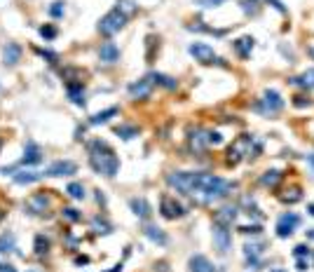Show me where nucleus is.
<instances>
[{
  "label": "nucleus",
  "mask_w": 314,
  "mask_h": 272,
  "mask_svg": "<svg viewBox=\"0 0 314 272\" xmlns=\"http://www.w3.org/2000/svg\"><path fill=\"white\" fill-rule=\"evenodd\" d=\"M234 188H237L234 181H228V178L216 176V174H207V171H197L195 188L190 192V197L197 204H202V207H209V204L225 200Z\"/></svg>",
  "instance_id": "obj_1"
},
{
  "label": "nucleus",
  "mask_w": 314,
  "mask_h": 272,
  "mask_svg": "<svg viewBox=\"0 0 314 272\" xmlns=\"http://www.w3.org/2000/svg\"><path fill=\"white\" fill-rule=\"evenodd\" d=\"M87 155H89V167L99 176L115 178L120 171V157L113 150V146L101 139H92L87 143Z\"/></svg>",
  "instance_id": "obj_2"
},
{
  "label": "nucleus",
  "mask_w": 314,
  "mask_h": 272,
  "mask_svg": "<svg viewBox=\"0 0 314 272\" xmlns=\"http://www.w3.org/2000/svg\"><path fill=\"white\" fill-rule=\"evenodd\" d=\"M286 106V101H284V96L279 94V89H274V87H268L260 99H256L253 104H251V110H256L258 115H263V118H277L281 110Z\"/></svg>",
  "instance_id": "obj_3"
},
{
  "label": "nucleus",
  "mask_w": 314,
  "mask_h": 272,
  "mask_svg": "<svg viewBox=\"0 0 314 272\" xmlns=\"http://www.w3.org/2000/svg\"><path fill=\"white\" fill-rule=\"evenodd\" d=\"M253 143H256V136H253V134H242V136H237V139L230 143L228 153H225V165L237 167L242 160H251Z\"/></svg>",
  "instance_id": "obj_4"
},
{
  "label": "nucleus",
  "mask_w": 314,
  "mask_h": 272,
  "mask_svg": "<svg viewBox=\"0 0 314 272\" xmlns=\"http://www.w3.org/2000/svg\"><path fill=\"white\" fill-rule=\"evenodd\" d=\"M188 52H190V57H195V61H199L202 66H223V68L228 66V61L223 59V57H218V54L213 52V47L207 45V42H190Z\"/></svg>",
  "instance_id": "obj_5"
},
{
  "label": "nucleus",
  "mask_w": 314,
  "mask_h": 272,
  "mask_svg": "<svg viewBox=\"0 0 314 272\" xmlns=\"http://www.w3.org/2000/svg\"><path fill=\"white\" fill-rule=\"evenodd\" d=\"M195 178H197V171H171V174L164 176V181H167V186L171 190H176L178 195L190 197V192L195 188Z\"/></svg>",
  "instance_id": "obj_6"
},
{
  "label": "nucleus",
  "mask_w": 314,
  "mask_h": 272,
  "mask_svg": "<svg viewBox=\"0 0 314 272\" xmlns=\"http://www.w3.org/2000/svg\"><path fill=\"white\" fill-rule=\"evenodd\" d=\"M52 195L47 192V190H40V192H33L28 200L23 202V209L28 216H40V218H45L49 216V209H52Z\"/></svg>",
  "instance_id": "obj_7"
},
{
  "label": "nucleus",
  "mask_w": 314,
  "mask_h": 272,
  "mask_svg": "<svg viewBox=\"0 0 314 272\" xmlns=\"http://www.w3.org/2000/svg\"><path fill=\"white\" fill-rule=\"evenodd\" d=\"M127 14H122L120 10H110L108 14H104L101 17V21H99V33L104 38H113L115 33H120L122 28H125V24H127Z\"/></svg>",
  "instance_id": "obj_8"
},
{
  "label": "nucleus",
  "mask_w": 314,
  "mask_h": 272,
  "mask_svg": "<svg viewBox=\"0 0 314 272\" xmlns=\"http://www.w3.org/2000/svg\"><path fill=\"white\" fill-rule=\"evenodd\" d=\"M188 213V209L181 204V200H176V195H169L164 192L160 197V216L167 218V221H178Z\"/></svg>",
  "instance_id": "obj_9"
},
{
  "label": "nucleus",
  "mask_w": 314,
  "mask_h": 272,
  "mask_svg": "<svg viewBox=\"0 0 314 272\" xmlns=\"http://www.w3.org/2000/svg\"><path fill=\"white\" fill-rule=\"evenodd\" d=\"M300 223H303V218H300L295 211H284L279 218H277L274 232H277L279 239H289V237H293V232L300 228Z\"/></svg>",
  "instance_id": "obj_10"
},
{
  "label": "nucleus",
  "mask_w": 314,
  "mask_h": 272,
  "mask_svg": "<svg viewBox=\"0 0 314 272\" xmlns=\"http://www.w3.org/2000/svg\"><path fill=\"white\" fill-rule=\"evenodd\" d=\"M211 237H213V247L221 256H225L232 249V230H230V225L213 223L211 225Z\"/></svg>",
  "instance_id": "obj_11"
},
{
  "label": "nucleus",
  "mask_w": 314,
  "mask_h": 272,
  "mask_svg": "<svg viewBox=\"0 0 314 272\" xmlns=\"http://www.w3.org/2000/svg\"><path fill=\"white\" fill-rule=\"evenodd\" d=\"M152 87H155V83H152V73H148V75H143L141 80H134V83L129 84L127 92L134 101H146V99H150Z\"/></svg>",
  "instance_id": "obj_12"
},
{
  "label": "nucleus",
  "mask_w": 314,
  "mask_h": 272,
  "mask_svg": "<svg viewBox=\"0 0 314 272\" xmlns=\"http://www.w3.org/2000/svg\"><path fill=\"white\" fill-rule=\"evenodd\" d=\"M42 174H45L47 178L75 176V174H78V162H73V160H57V162H52V165L47 167Z\"/></svg>",
  "instance_id": "obj_13"
},
{
  "label": "nucleus",
  "mask_w": 314,
  "mask_h": 272,
  "mask_svg": "<svg viewBox=\"0 0 314 272\" xmlns=\"http://www.w3.org/2000/svg\"><path fill=\"white\" fill-rule=\"evenodd\" d=\"M42 162H45L42 148H40L33 139H28L26 146H23V157L19 160V167H35V165H42Z\"/></svg>",
  "instance_id": "obj_14"
},
{
  "label": "nucleus",
  "mask_w": 314,
  "mask_h": 272,
  "mask_svg": "<svg viewBox=\"0 0 314 272\" xmlns=\"http://www.w3.org/2000/svg\"><path fill=\"white\" fill-rule=\"evenodd\" d=\"M239 218V207L237 204H223L218 211L213 213V223H223V225H230L232 228Z\"/></svg>",
  "instance_id": "obj_15"
},
{
  "label": "nucleus",
  "mask_w": 314,
  "mask_h": 272,
  "mask_svg": "<svg viewBox=\"0 0 314 272\" xmlns=\"http://www.w3.org/2000/svg\"><path fill=\"white\" fill-rule=\"evenodd\" d=\"M188 148H190L192 153H204V150L209 148V143H207V129L195 127V129L188 131Z\"/></svg>",
  "instance_id": "obj_16"
},
{
  "label": "nucleus",
  "mask_w": 314,
  "mask_h": 272,
  "mask_svg": "<svg viewBox=\"0 0 314 272\" xmlns=\"http://www.w3.org/2000/svg\"><path fill=\"white\" fill-rule=\"evenodd\" d=\"M66 96L70 99V104L78 108L87 106V89H84V83H68L66 84Z\"/></svg>",
  "instance_id": "obj_17"
},
{
  "label": "nucleus",
  "mask_w": 314,
  "mask_h": 272,
  "mask_svg": "<svg viewBox=\"0 0 314 272\" xmlns=\"http://www.w3.org/2000/svg\"><path fill=\"white\" fill-rule=\"evenodd\" d=\"M23 57V47L19 42H7L5 47H2V63L7 66V68H14Z\"/></svg>",
  "instance_id": "obj_18"
},
{
  "label": "nucleus",
  "mask_w": 314,
  "mask_h": 272,
  "mask_svg": "<svg viewBox=\"0 0 314 272\" xmlns=\"http://www.w3.org/2000/svg\"><path fill=\"white\" fill-rule=\"evenodd\" d=\"M99 61L105 63V66L117 63V61H120V47H117L115 42H110V40L101 42V47H99Z\"/></svg>",
  "instance_id": "obj_19"
},
{
  "label": "nucleus",
  "mask_w": 314,
  "mask_h": 272,
  "mask_svg": "<svg viewBox=\"0 0 314 272\" xmlns=\"http://www.w3.org/2000/svg\"><path fill=\"white\" fill-rule=\"evenodd\" d=\"M253 47H256V38L253 36H242V38H237V40H232V49L237 52V57L242 61H246L251 57Z\"/></svg>",
  "instance_id": "obj_20"
},
{
  "label": "nucleus",
  "mask_w": 314,
  "mask_h": 272,
  "mask_svg": "<svg viewBox=\"0 0 314 272\" xmlns=\"http://www.w3.org/2000/svg\"><path fill=\"white\" fill-rule=\"evenodd\" d=\"M188 272H216V265L204 253H192L188 258Z\"/></svg>",
  "instance_id": "obj_21"
},
{
  "label": "nucleus",
  "mask_w": 314,
  "mask_h": 272,
  "mask_svg": "<svg viewBox=\"0 0 314 272\" xmlns=\"http://www.w3.org/2000/svg\"><path fill=\"white\" fill-rule=\"evenodd\" d=\"M129 209H131L134 216H139L141 221H148L152 216V207L146 197H131V200H129Z\"/></svg>",
  "instance_id": "obj_22"
},
{
  "label": "nucleus",
  "mask_w": 314,
  "mask_h": 272,
  "mask_svg": "<svg viewBox=\"0 0 314 272\" xmlns=\"http://www.w3.org/2000/svg\"><path fill=\"white\" fill-rule=\"evenodd\" d=\"M143 235L148 237L152 244H157V247H167L169 244V235L164 232L162 228H157V225H152V223L143 225Z\"/></svg>",
  "instance_id": "obj_23"
},
{
  "label": "nucleus",
  "mask_w": 314,
  "mask_h": 272,
  "mask_svg": "<svg viewBox=\"0 0 314 272\" xmlns=\"http://www.w3.org/2000/svg\"><path fill=\"white\" fill-rule=\"evenodd\" d=\"M45 174L42 171H26V169H19L17 174H12V181L17 183V186H31V183H38V181H42Z\"/></svg>",
  "instance_id": "obj_24"
},
{
  "label": "nucleus",
  "mask_w": 314,
  "mask_h": 272,
  "mask_svg": "<svg viewBox=\"0 0 314 272\" xmlns=\"http://www.w3.org/2000/svg\"><path fill=\"white\" fill-rule=\"evenodd\" d=\"M281 181H284V171L281 169H265L260 174V186L263 188H277Z\"/></svg>",
  "instance_id": "obj_25"
},
{
  "label": "nucleus",
  "mask_w": 314,
  "mask_h": 272,
  "mask_svg": "<svg viewBox=\"0 0 314 272\" xmlns=\"http://www.w3.org/2000/svg\"><path fill=\"white\" fill-rule=\"evenodd\" d=\"M115 115H120V108H117V106H110V108H105V110H99V113H94L92 118L87 120V125H92V127H96V125H105V122H110V120L115 118Z\"/></svg>",
  "instance_id": "obj_26"
},
{
  "label": "nucleus",
  "mask_w": 314,
  "mask_h": 272,
  "mask_svg": "<svg viewBox=\"0 0 314 272\" xmlns=\"http://www.w3.org/2000/svg\"><path fill=\"white\" fill-rule=\"evenodd\" d=\"M289 84L291 87H300V89H314V68H307L303 75H295V78H289Z\"/></svg>",
  "instance_id": "obj_27"
},
{
  "label": "nucleus",
  "mask_w": 314,
  "mask_h": 272,
  "mask_svg": "<svg viewBox=\"0 0 314 272\" xmlns=\"http://www.w3.org/2000/svg\"><path fill=\"white\" fill-rule=\"evenodd\" d=\"M113 131H115V136H120L122 141H131V139H136L141 134V127L139 125H127V122H122V125H117Z\"/></svg>",
  "instance_id": "obj_28"
},
{
  "label": "nucleus",
  "mask_w": 314,
  "mask_h": 272,
  "mask_svg": "<svg viewBox=\"0 0 314 272\" xmlns=\"http://www.w3.org/2000/svg\"><path fill=\"white\" fill-rule=\"evenodd\" d=\"M92 230H94V235H110L113 232V223L105 218V216H94L92 218Z\"/></svg>",
  "instance_id": "obj_29"
},
{
  "label": "nucleus",
  "mask_w": 314,
  "mask_h": 272,
  "mask_svg": "<svg viewBox=\"0 0 314 272\" xmlns=\"http://www.w3.org/2000/svg\"><path fill=\"white\" fill-rule=\"evenodd\" d=\"M49 249H52V242H49V237L47 235H35L33 239V251H35V256H40V258H45L47 253H49Z\"/></svg>",
  "instance_id": "obj_30"
},
{
  "label": "nucleus",
  "mask_w": 314,
  "mask_h": 272,
  "mask_svg": "<svg viewBox=\"0 0 314 272\" xmlns=\"http://www.w3.org/2000/svg\"><path fill=\"white\" fill-rule=\"evenodd\" d=\"M186 28H188V31H192V33H209V36H216V38H221V36H225V33H228L225 28H211V26L202 24V21H195V24H188Z\"/></svg>",
  "instance_id": "obj_31"
},
{
  "label": "nucleus",
  "mask_w": 314,
  "mask_h": 272,
  "mask_svg": "<svg viewBox=\"0 0 314 272\" xmlns=\"http://www.w3.org/2000/svg\"><path fill=\"white\" fill-rule=\"evenodd\" d=\"M61 78H63V84H68V83H84V71L75 68V66H66V68H61Z\"/></svg>",
  "instance_id": "obj_32"
},
{
  "label": "nucleus",
  "mask_w": 314,
  "mask_h": 272,
  "mask_svg": "<svg viewBox=\"0 0 314 272\" xmlns=\"http://www.w3.org/2000/svg\"><path fill=\"white\" fill-rule=\"evenodd\" d=\"M152 83L160 84V87H164V89H169V92L178 87V80H176V78L167 75V73H157V71H152Z\"/></svg>",
  "instance_id": "obj_33"
},
{
  "label": "nucleus",
  "mask_w": 314,
  "mask_h": 272,
  "mask_svg": "<svg viewBox=\"0 0 314 272\" xmlns=\"http://www.w3.org/2000/svg\"><path fill=\"white\" fill-rule=\"evenodd\" d=\"M279 200L284 202V204H295V202L303 200V188H300V186H293V188H289L284 195H279Z\"/></svg>",
  "instance_id": "obj_34"
},
{
  "label": "nucleus",
  "mask_w": 314,
  "mask_h": 272,
  "mask_svg": "<svg viewBox=\"0 0 314 272\" xmlns=\"http://www.w3.org/2000/svg\"><path fill=\"white\" fill-rule=\"evenodd\" d=\"M17 251V239L12 232H2L0 235V253H12Z\"/></svg>",
  "instance_id": "obj_35"
},
{
  "label": "nucleus",
  "mask_w": 314,
  "mask_h": 272,
  "mask_svg": "<svg viewBox=\"0 0 314 272\" xmlns=\"http://www.w3.org/2000/svg\"><path fill=\"white\" fill-rule=\"evenodd\" d=\"M66 192H68L70 200H84V186H82L80 181H70L68 186H66Z\"/></svg>",
  "instance_id": "obj_36"
},
{
  "label": "nucleus",
  "mask_w": 314,
  "mask_h": 272,
  "mask_svg": "<svg viewBox=\"0 0 314 272\" xmlns=\"http://www.w3.org/2000/svg\"><path fill=\"white\" fill-rule=\"evenodd\" d=\"M61 218L66 221V223H80L82 221V211H78L75 207H61Z\"/></svg>",
  "instance_id": "obj_37"
},
{
  "label": "nucleus",
  "mask_w": 314,
  "mask_h": 272,
  "mask_svg": "<svg viewBox=\"0 0 314 272\" xmlns=\"http://www.w3.org/2000/svg\"><path fill=\"white\" fill-rule=\"evenodd\" d=\"M263 251H265L263 244H258V242H246L244 244V258H260Z\"/></svg>",
  "instance_id": "obj_38"
},
{
  "label": "nucleus",
  "mask_w": 314,
  "mask_h": 272,
  "mask_svg": "<svg viewBox=\"0 0 314 272\" xmlns=\"http://www.w3.org/2000/svg\"><path fill=\"white\" fill-rule=\"evenodd\" d=\"M47 14H49L52 19H61V17L66 14V2H63V0H54V2L47 7Z\"/></svg>",
  "instance_id": "obj_39"
},
{
  "label": "nucleus",
  "mask_w": 314,
  "mask_h": 272,
  "mask_svg": "<svg viewBox=\"0 0 314 272\" xmlns=\"http://www.w3.org/2000/svg\"><path fill=\"white\" fill-rule=\"evenodd\" d=\"M38 31H40V36H42L45 42H52V40H57V36H59V28L52 24H42Z\"/></svg>",
  "instance_id": "obj_40"
},
{
  "label": "nucleus",
  "mask_w": 314,
  "mask_h": 272,
  "mask_svg": "<svg viewBox=\"0 0 314 272\" xmlns=\"http://www.w3.org/2000/svg\"><path fill=\"white\" fill-rule=\"evenodd\" d=\"M117 10L122 14H127V17H131V14L139 10V5H136L134 0H117Z\"/></svg>",
  "instance_id": "obj_41"
},
{
  "label": "nucleus",
  "mask_w": 314,
  "mask_h": 272,
  "mask_svg": "<svg viewBox=\"0 0 314 272\" xmlns=\"http://www.w3.org/2000/svg\"><path fill=\"white\" fill-rule=\"evenodd\" d=\"M291 104L295 108H312L314 106V99H310V96H305V94H295L291 99Z\"/></svg>",
  "instance_id": "obj_42"
},
{
  "label": "nucleus",
  "mask_w": 314,
  "mask_h": 272,
  "mask_svg": "<svg viewBox=\"0 0 314 272\" xmlns=\"http://www.w3.org/2000/svg\"><path fill=\"white\" fill-rule=\"evenodd\" d=\"M237 230H239V232H242V235H260V232H263V225H260V223H251V225H239V228H237Z\"/></svg>",
  "instance_id": "obj_43"
},
{
  "label": "nucleus",
  "mask_w": 314,
  "mask_h": 272,
  "mask_svg": "<svg viewBox=\"0 0 314 272\" xmlns=\"http://www.w3.org/2000/svg\"><path fill=\"white\" fill-rule=\"evenodd\" d=\"M35 52H38V54H40L47 63H52V66H57V63H59V54H57V52H52V49H35Z\"/></svg>",
  "instance_id": "obj_44"
},
{
  "label": "nucleus",
  "mask_w": 314,
  "mask_h": 272,
  "mask_svg": "<svg viewBox=\"0 0 314 272\" xmlns=\"http://www.w3.org/2000/svg\"><path fill=\"white\" fill-rule=\"evenodd\" d=\"M293 256L295 258H310L312 256V249L307 247V244H295L293 247Z\"/></svg>",
  "instance_id": "obj_45"
},
{
  "label": "nucleus",
  "mask_w": 314,
  "mask_h": 272,
  "mask_svg": "<svg viewBox=\"0 0 314 272\" xmlns=\"http://www.w3.org/2000/svg\"><path fill=\"white\" fill-rule=\"evenodd\" d=\"M146 45H148V52H146V59L152 61V59H155V45H160V40H157L155 36H148V38H146Z\"/></svg>",
  "instance_id": "obj_46"
},
{
  "label": "nucleus",
  "mask_w": 314,
  "mask_h": 272,
  "mask_svg": "<svg viewBox=\"0 0 314 272\" xmlns=\"http://www.w3.org/2000/svg\"><path fill=\"white\" fill-rule=\"evenodd\" d=\"M207 143H209V146H221V143H223V134H221V131L207 129Z\"/></svg>",
  "instance_id": "obj_47"
},
{
  "label": "nucleus",
  "mask_w": 314,
  "mask_h": 272,
  "mask_svg": "<svg viewBox=\"0 0 314 272\" xmlns=\"http://www.w3.org/2000/svg\"><path fill=\"white\" fill-rule=\"evenodd\" d=\"M225 0H195L197 7H221Z\"/></svg>",
  "instance_id": "obj_48"
},
{
  "label": "nucleus",
  "mask_w": 314,
  "mask_h": 272,
  "mask_svg": "<svg viewBox=\"0 0 314 272\" xmlns=\"http://www.w3.org/2000/svg\"><path fill=\"white\" fill-rule=\"evenodd\" d=\"M265 2H268L270 7H274V10H277V12L286 14V5H284V2H281V0H265Z\"/></svg>",
  "instance_id": "obj_49"
},
{
  "label": "nucleus",
  "mask_w": 314,
  "mask_h": 272,
  "mask_svg": "<svg viewBox=\"0 0 314 272\" xmlns=\"http://www.w3.org/2000/svg\"><path fill=\"white\" fill-rule=\"evenodd\" d=\"M295 270H298V272H307V270H310V263H307V258H295Z\"/></svg>",
  "instance_id": "obj_50"
},
{
  "label": "nucleus",
  "mask_w": 314,
  "mask_h": 272,
  "mask_svg": "<svg viewBox=\"0 0 314 272\" xmlns=\"http://www.w3.org/2000/svg\"><path fill=\"white\" fill-rule=\"evenodd\" d=\"M0 272H19L12 263H0Z\"/></svg>",
  "instance_id": "obj_51"
},
{
  "label": "nucleus",
  "mask_w": 314,
  "mask_h": 272,
  "mask_svg": "<svg viewBox=\"0 0 314 272\" xmlns=\"http://www.w3.org/2000/svg\"><path fill=\"white\" fill-rule=\"evenodd\" d=\"M75 265H89V256H75Z\"/></svg>",
  "instance_id": "obj_52"
},
{
  "label": "nucleus",
  "mask_w": 314,
  "mask_h": 272,
  "mask_svg": "<svg viewBox=\"0 0 314 272\" xmlns=\"http://www.w3.org/2000/svg\"><path fill=\"white\" fill-rule=\"evenodd\" d=\"M94 192H96V202H99L101 207H105V195L104 192H101V190H94Z\"/></svg>",
  "instance_id": "obj_53"
},
{
  "label": "nucleus",
  "mask_w": 314,
  "mask_h": 272,
  "mask_svg": "<svg viewBox=\"0 0 314 272\" xmlns=\"http://www.w3.org/2000/svg\"><path fill=\"white\" fill-rule=\"evenodd\" d=\"M84 127H78V129H75V141H82V139H84Z\"/></svg>",
  "instance_id": "obj_54"
},
{
  "label": "nucleus",
  "mask_w": 314,
  "mask_h": 272,
  "mask_svg": "<svg viewBox=\"0 0 314 272\" xmlns=\"http://www.w3.org/2000/svg\"><path fill=\"white\" fill-rule=\"evenodd\" d=\"M122 270H125V263L120 260V263H115V265H113L110 270H105V272H122Z\"/></svg>",
  "instance_id": "obj_55"
},
{
  "label": "nucleus",
  "mask_w": 314,
  "mask_h": 272,
  "mask_svg": "<svg viewBox=\"0 0 314 272\" xmlns=\"http://www.w3.org/2000/svg\"><path fill=\"white\" fill-rule=\"evenodd\" d=\"M307 165H310V169H312V176H314V153L307 155Z\"/></svg>",
  "instance_id": "obj_56"
},
{
  "label": "nucleus",
  "mask_w": 314,
  "mask_h": 272,
  "mask_svg": "<svg viewBox=\"0 0 314 272\" xmlns=\"http://www.w3.org/2000/svg\"><path fill=\"white\" fill-rule=\"evenodd\" d=\"M305 237H307V242H310V239H314V228H310V230L305 232Z\"/></svg>",
  "instance_id": "obj_57"
},
{
  "label": "nucleus",
  "mask_w": 314,
  "mask_h": 272,
  "mask_svg": "<svg viewBox=\"0 0 314 272\" xmlns=\"http://www.w3.org/2000/svg\"><path fill=\"white\" fill-rule=\"evenodd\" d=\"M307 213H310V216H314V202H310V204H307Z\"/></svg>",
  "instance_id": "obj_58"
},
{
  "label": "nucleus",
  "mask_w": 314,
  "mask_h": 272,
  "mask_svg": "<svg viewBox=\"0 0 314 272\" xmlns=\"http://www.w3.org/2000/svg\"><path fill=\"white\" fill-rule=\"evenodd\" d=\"M307 52H310V57H312V59H314V47H310V49H307Z\"/></svg>",
  "instance_id": "obj_59"
},
{
  "label": "nucleus",
  "mask_w": 314,
  "mask_h": 272,
  "mask_svg": "<svg viewBox=\"0 0 314 272\" xmlns=\"http://www.w3.org/2000/svg\"><path fill=\"white\" fill-rule=\"evenodd\" d=\"M2 216H5V211H2V209H0V221H2Z\"/></svg>",
  "instance_id": "obj_60"
},
{
  "label": "nucleus",
  "mask_w": 314,
  "mask_h": 272,
  "mask_svg": "<svg viewBox=\"0 0 314 272\" xmlns=\"http://www.w3.org/2000/svg\"><path fill=\"white\" fill-rule=\"evenodd\" d=\"M0 150H2V139H0Z\"/></svg>",
  "instance_id": "obj_61"
},
{
  "label": "nucleus",
  "mask_w": 314,
  "mask_h": 272,
  "mask_svg": "<svg viewBox=\"0 0 314 272\" xmlns=\"http://www.w3.org/2000/svg\"><path fill=\"white\" fill-rule=\"evenodd\" d=\"M274 272H284V270H274Z\"/></svg>",
  "instance_id": "obj_62"
},
{
  "label": "nucleus",
  "mask_w": 314,
  "mask_h": 272,
  "mask_svg": "<svg viewBox=\"0 0 314 272\" xmlns=\"http://www.w3.org/2000/svg\"><path fill=\"white\" fill-rule=\"evenodd\" d=\"M312 260H314V251H312Z\"/></svg>",
  "instance_id": "obj_63"
},
{
  "label": "nucleus",
  "mask_w": 314,
  "mask_h": 272,
  "mask_svg": "<svg viewBox=\"0 0 314 272\" xmlns=\"http://www.w3.org/2000/svg\"><path fill=\"white\" fill-rule=\"evenodd\" d=\"M33 272H35V270H33Z\"/></svg>",
  "instance_id": "obj_64"
}]
</instances>
